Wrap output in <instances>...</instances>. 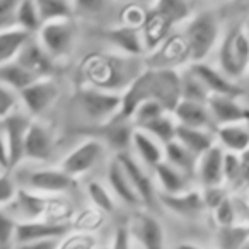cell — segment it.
Masks as SVG:
<instances>
[{
	"label": "cell",
	"instance_id": "1",
	"mask_svg": "<svg viewBox=\"0 0 249 249\" xmlns=\"http://www.w3.org/2000/svg\"><path fill=\"white\" fill-rule=\"evenodd\" d=\"M145 69L143 56L97 52L86 55L80 62L79 75L82 77L84 86L121 94Z\"/></svg>",
	"mask_w": 249,
	"mask_h": 249
},
{
	"label": "cell",
	"instance_id": "2",
	"mask_svg": "<svg viewBox=\"0 0 249 249\" xmlns=\"http://www.w3.org/2000/svg\"><path fill=\"white\" fill-rule=\"evenodd\" d=\"M7 210L18 220H52L67 222L70 217V205L56 196H46L26 188H19L14 201Z\"/></svg>",
	"mask_w": 249,
	"mask_h": 249
},
{
	"label": "cell",
	"instance_id": "3",
	"mask_svg": "<svg viewBox=\"0 0 249 249\" xmlns=\"http://www.w3.org/2000/svg\"><path fill=\"white\" fill-rule=\"evenodd\" d=\"M183 36L186 39L190 63L205 62L220 43V21L212 11H201L186 21Z\"/></svg>",
	"mask_w": 249,
	"mask_h": 249
},
{
	"label": "cell",
	"instance_id": "4",
	"mask_svg": "<svg viewBox=\"0 0 249 249\" xmlns=\"http://www.w3.org/2000/svg\"><path fill=\"white\" fill-rule=\"evenodd\" d=\"M218 69L232 80H241L249 73V36L244 24L231 28L220 38L217 50Z\"/></svg>",
	"mask_w": 249,
	"mask_h": 249
},
{
	"label": "cell",
	"instance_id": "5",
	"mask_svg": "<svg viewBox=\"0 0 249 249\" xmlns=\"http://www.w3.org/2000/svg\"><path fill=\"white\" fill-rule=\"evenodd\" d=\"M19 188H26L29 191H35L46 196H58L73 188L72 176L65 173L62 167H35L26 169L21 178L14 176Z\"/></svg>",
	"mask_w": 249,
	"mask_h": 249
},
{
	"label": "cell",
	"instance_id": "6",
	"mask_svg": "<svg viewBox=\"0 0 249 249\" xmlns=\"http://www.w3.org/2000/svg\"><path fill=\"white\" fill-rule=\"evenodd\" d=\"M35 36L56 62L67 58L72 53L75 46L77 29L72 19H56V21L43 22L41 29Z\"/></svg>",
	"mask_w": 249,
	"mask_h": 249
},
{
	"label": "cell",
	"instance_id": "7",
	"mask_svg": "<svg viewBox=\"0 0 249 249\" xmlns=\"http://www.w3.org/2000/svg\"><path fill=\"white\" fill-rule=\"evenodd\" d=\"M79 104L90 121L106 124L121 111V94L96 87L82 86L79 90Z\"/></svg>",
	"mask_w": 249,
	"mask_h": 249
},
{
	"label": "cell",
	"instance_id": "8",
	"mask_svg": "<svg viewBox=\"0 0 249 249\" xmlns=\"http://www.w3.org/2000/svg\"><path fill=\"white\" fill-rule=\"evenodd\" d=\"M114 157L120 160V164L128 174L130 181H132L133 188H135L137 195H139L140 201H142V207H145V210L150 212L156 210V207L159 205V195H157L156 190L154 174L149 173L147 167L130 152H120Z\"/></svg>",
	"mask_w": 249,
	"mask_h": 249
},
{
	"label": "cell",
	"instance_id": "9",
	"mask_svg": "<svg viewBox=\"0 0 249 249\" xmlns=\"http://www.w3.org/2000/svg\"><path fill=\"white\" fill-rule=\"evenodd\" d=\"M106 154V143L97 139H87L80 142L77 147H73L69 154L62 159L60 167L65 171L73 179L82 174L89 173L90 169L97 166L103 160Z\"/></svg>",
	"mask_w": 249,
	"mask_h": 249
},
{
	"label": "cell",
	"instance_id": "10",
	"mask_svg": "<svg viewBox=\"0 0 249 249\" xmlns=\"http://www.w3.org/2000/svg\"><path fill=\"white\" fill-rule=\"evenodd\" d=\"M60 90L53 77L38 79L28 86L24 90L19 92V103L24 107V113H28L31 118L41 116L43 113L50 109L55 104Z\"/></svg>",
	"mask_w": 249,
	"mask_h": 249
},
{
	"label": "cell",
	"instance_id": "11",
	"mask_svg": "<svg viewBox=\"0 0 249 249\" xmlns=\"http://www.w3.org/2000/svg\"><path fill=\"white\" fill-rule=\"evenodd\" d=\"M145 65L149 69H178L181 65L190 63L188 45L183 35H171L164 39L154 52L143 56Z\"/></svg>",
	"mask_w": 249,
	"mask_h": 249
},
{
	"label": "cell",
	"instance_id": "12",
	"mask_svg": "<svg viewBox=\"0 0 249 249\" xmlns=\"http://www.w3.org/2000/svg\"><path fill=\"white\" fill-rule=\"evenodd\" d=\"M128 229L142 249H166V229L150 210L137 212Z\"/></svg>",
	"mask_w": 249,
	"mask_h": 249
},
{
	"label": "cell",
	"instance_id": "13",
	"mask_svg": "<svg viewBox=\"0 0 249 249\" xmlns=\"http://www.w3.org/2000/svg\"><path fill=\"white\" fill-rule=\"evenodd\" d=\"M152 99L160 103L167 113L183 99L181 90V70L178 69H152Z\"/></svg>",
	"mask_w": 249,
	"mask_h": 249
},
{
	"label": "cell",
	"instance_id": "14",
	"mask_svg": "<svg viewBox=\"0 0 249 249\" xmlns=\"http://www.w3.org/2000/svg\"><path fill=\"white\" fill-rule=\"evenodd\" d=\"M31 121L33 118L28 113H19V111H14L11 116L0 121L5 140H7L9 156H11V171L24 160V142Z\"/></svg>",
	"mask_w": 249,
	"mask_h": 249
},
{
	"label": "cell",
	"instance_id": "15",
	"mask_svg": "<svg viewBox=\"0 0 249 249\" xmlns=\"http://www.w3.org/2000/svg\"><path fill=\"white\" fill-rule=\"evenodd\" d=\"M188 67L203 82V86L208 89L210 96H231V97L242 96V89L239 87V84L235 80L229 79L220 69H215V67L208 65L207 62L190 63Z\"/></svg>",
	"mask_w": 249,
	"mask_h": 249
},
{
	"label": "cell",
	"instance_id": "16",
	"mask_svg": "<svg viewBox=\"0 0 249 249\" xmlns=\"http://www.w3.org/2000/svg\"><path fill=\"white\" fill-rule=\"evenodd\" d=\"M67 222L52 220H19L16 229V246L33 241H46V239H60L69 234Z\"/></svg>",
	"mask_w": 249,
	"mask_h": 249
},
{
	"label": "cell",
	"instance_id": "17",
	"mask_svg": "<svg viewBox=\"0 0 249 249\" xmlns=\"http://www.w3.org/2000/svg\"><path fill=\"white\" fill-rule=\"evenodd\" d=\"M55 150V139L52 132L39 121H31L24 142V159L45 164L52 159Z\"/></svg>",
	"mask_w": 249,
	"mask_h": 249
},
{
	"label": "cell",
	"instance_id": "18",
	"mask_svg": "<svg viewBox=\"0 0 249 249\" xmlns=\"http://www.w3.org/2000/svg\"><path fill=\"white\" fill-rule=\"evenodd\" d=\"M18 60L26 70L33 73L36 79H45L52 77L55 72V60L50 56V53L41 46V43L36 39V36L26 41V45L21 48L18 55Z\"/></svg>",
	"mask_w": 249,
	"mask_h": 249
},
{
	"label": "cell",
	"instance_id": "19",
	"mask_svg": "<svg viewBox=\"0 0 249 249\" xmlns=\"http://www.w3.org/2000/svg\"><path fill=\"white\" fill-rule=\"evenodd\" d=\"M159 203L166 210H169L171 213L184 218L198 217L207 208L203 200V193L198 190H191V188L183 191V193H176V195L159 193Z\"/></svg>",
	"mask_w": 249,
	"mask_h": 249
},
{
	"label": "cell",
	"instance_id": "20",
	"mask_svg": "<svg viewBox=\"0 0 249 249\" xmlns=\"http://www.w3.org/2000/svg\"><path fill=\"white\" fill-rule=\"evenodd\" d=\"M152 99V69L147 67L126 89L121 92V111L120 116L132 120L135 109L143 101Z\"/></svg>",
	"mask_w": 249,
	"mask_h": 249
},
{
	"label": "cell",
	"instance_id": "21",
	"mask_svg": "<svg viewBox=\"0 0 249 249\" xmlns=\"http://www.w3.org/2000/svg\"><path fill=\"white\" fill-rule=\"evenodd\" d=\"M224 157L225 150L218 143L198 157L196 178L203 188L224 186Z\"/></svg>",
	"mask_w": 249,
	"mask_h": 249
},
{
	"label": "cell",
	"instance_id": "22",
	"mask_svg": "<svg viewBox=\"0 0 249 249\" xmlns=\"http://www.w3.org/2000/svg\"><path fill=\"white\" fill-rule=\"evenodd\" d=\"M106 179L111 193L114 195V198L118 201L128 205V207H142V201H140L128 174H126L124 167L121 166L116 157H113L109 160V166H107L106 171Z\"/></svg>",
	"mask_w": 249,
	"mask_h": 249
},
{
	"label": "cell",
	"instance_id": "23",
	"mask_svg": "<svg viewBox=\"0 0 249 249\" xmlns=\"http://www.w3.org/2000/svg\"><path fill=\"white\" fill-rule=\"evenodd\" d=\"M106 39L123 55L130 56H145V45H143L142 31L139 28L118 24L113 28H107L104 31Z\"/></svg>",
	"mask_w": 249,
	"mask_h": 249
},
{
	"label": "cell",
	"instance_id": "24",
	"mask_svg": "<svg viewBox=\"0 0 249 249\" xmlns=\"http://www.w3.org/2000/svg\"><path fill=\"white\" fill-rule=\"evenodd\" d=\"M207 106L210 109L212 120H213V123L217 126L231 123H242L246 120V109L248 107L242 106L237 97L210 96Z\"/></svg>",
	"mask_w": 249,
	"mask_h": 249
},
{
	"label": "cell",
	"instance_id": "25",
	"mask_svg": "<svg viewBox=\"0 0 249 249\" xmlns=\"http://www.w3.org/2000/svg\"><path fill=\"white\" fill-rule=\"evenodd\" d=\"M173 28H174V24L169 21V19L164 18L160 12H157L156 9L150 7L145 22H143V26L140 28L142 38H143V45H145V52L147 53L154 52L164 39H167L171 35H173Z\"/></svg>",
	"mask_w": 249,
	"mask_h": 249
},
{
	"label": "cell",
	"instance_id": "26",
	"mask_svg": "<svg viewBox=\"0 0 249 249\" xmlns=\"http://www.w3.org/2000/svg\"><path fill=\"white\" fill-rule=\"evenodd\" d=\"M132 149L135 152L137 159L152 171L159 162L164 160V145L157 142L152 135L142 128H135L132 135Z\"/></svg>",
	"mask_w": 249,
	"mask_h": 249
},
{
	"label": "cell",
	"instance_id": "27",
	"mask_svg": "<svg viewBox=\"0 0 249 249\" xmlns=\"http://www.w3.org/2000/svg\"><path fill=\"white\" fill-rule=\"evenodd\" d=\"M173 116L176 118L178 124L184 126H193V128H207L210 130L213 120H212L210 109L205 103H196V101L181 99L179 104L174 107Z\"/></svg>",
	"mask_w": 249,
	"mask_h": 249
},
{
	"label": "cell",
	"instance_id": "28",
	"mask_svg": "<svg viewBox=\"0 0 249 249\" xmlns=\"http://www.w3.org/2000/svg\"><path fill=\"white\" fill-rule=\"evenodd\" d=\"M215 139L225 152L244 154L249 150V126L244 121L222 124L215 128Z\"/></svg>",
	"mask_w": 249,
	"mask_h": 249
},
{
	"label": "cell",
	"instance_id": "29",
	"mask_svg": "<svg viewBox=\"0 0 249 249\" xmlns=\"http://www.w3.org/2000/svg\"><path fill=\"white\" fill-rule=\"evenodd\" d=\"M154 181L159 186L160 193L164 195H176L183 193V191L190 190V179L191 178L188 174L181 173L179 169H176L174 166H171L169 162L162 160L152 169Z\"/></svg>",
	"mask_w": 249,
	"mask_h": 249
},
{
	"label": "cell",
	"instance_id": "30",
	"mask_svg": "<svg viewBox=\"0 0 249 249\" xmlns=\"http://www.w3.org/2000/svg\"><path fill=\"white\" fill-rule=\"evenodd\" d=\"M176 140L183 143L186 149H190L191 152L198 157L217 143V139H215L213 132H210V130H207V128L184 126V124H178Z\"/></svg>",
	"mask_w": 249,
	"mask_h": 249
},
{
	"label": "cell",
	"instance_id": "31",
	"mask_svg": "<svg viewBox=\"0 0 249 249\" xmlns=\"http://www.w3.org/2000/svg\"><path fill=\"white\" fill-rule=\"evenodd\" d=\"M106 133H104V139H106L107 145L113 147L116 150V154L120 152H128V149L132 147V135H133V123L130 120H124L120 114L114 116L111 121H107L106 124Z\"/></svg>",
	"mask_w": 249,
	"mask_h": 249
},
{
	"label": "cell",
	"instance_id": "32",
	"mask_svg": "<svg viewBox=\"0 0 249 249\" xmlns=\"http://www.w3.org/2000/svg\"><path fill=\"white\" fill-rule=\"evenodd\" d=\"M164 160L179 169L181 173L188 174L190 178H196L198 156H195L190 149H186L178 140H173L164 145Z\"/></svg>",
	"mask_w": 249,
	"mask_h": 249
},
{
	"label": "cell",
	"instance_id": "33",
	"mask_svg": "<svg viewBox=\"0 0 249 249\" xmlns=\"http://www.w3.org/2000/svg\"><path fill=\"white\" fill-rule=\"evenodd\" d=\"M35 80H38L29 70H26L18 60H12L9 63L0 65V84L9 87L14 92H21L28 86H31Z\"/></svg>",
	"mask_w": 249,
	"mask_h": 249
},
{
	"label": "cell",
	"instance_id": "34",
	"mask_svg": "<svg viewBox=\"0 0 249 249\" xmlns=\"http://www.w3.org/2000/svg\"><path fill=\"white\" fill-rule=\"evenodd\" d=\"M29 38H31V35L19 28L0 31V65L18 58L21 48Z\"/></svg>",
	"mask_w": 249,
	"mask_h": 249
},
{
	"label": "cell",
	"instance_id": "35",
	"mask_svg": "<svg viewBox=\"0 0 249 249\" xmlns=\"http://www.w3.org/2000/svg\"><path fill=\"white\" fill-rule=\"evenodd\" d=\"M43 19L35 0H21L16 11V28L35 36L41 29Z\"/></svg>",
	"mask_w": 249,
	"mask_h": 249
},
{
	"label": "cell",
	"instance_id": "36",
	"mask_svg": "<svg viewBox=\"0 0 249 249\" xmlns=\"http://www.w3.org/2000/svg\"><path fill=\"white\" fill-rule=\"evenodd\" d=\"M142 130H145L149 135H152L157 142L166 145V143L176 140L178 121L173 116V113H164L159 118L152 120L150 123H147L145 126H142Z\"/></svg>",
	"mask_w": 249,
	"mask_h": 249
},
{
	"label": "cell",
	"instance_id": "37",
	"mask_svg": "<svg viewBox=\"0 0 249 249\" xmlns=\"http://www.w3.org/2000/svg\"><path fill=\"white\" fill-rule=\"evenodd\" d=\"M181 90H183V99L196 101V103H205V104L210 99L208 89L203 86V82L195 75V72L190 67L181 70Z\"/></svg>",
	"mask_w": 249,
	"mask_h": 249
},
{
	"label": "cell",
	"instance_id": "38",
	"mask_svg": "<svg viewBox=\"0 0 249 249\" xmlns=\"http://www.w3.org/2000/svg\"><path fill=\"white\" fill-rule=\"evenodd\" d=\"M43 22L56 19H72L73 4L72 0H35Z\"/></svg>",
	"mask_w": 249,
	"mask_h": 249
},
{
	"label": "cell",
	"instance_id": "39",
	"mask_svg": "<svg viewBox=\"0 0 249 249\" xmlns=\"http://www.w3.org/2000/svg\"><path fill=\"white\" fill-rule=\"evenodd\" d=\"M86 190L87 196L97 210L104 212V213H113L116 210V198L111 193L109 186H106L101 181H90V183H87Z\"/></svg>",
	"mask_w": 249,
	"mask_h": 249
},
{
	"label": "cell",
	"instance_id": "40",
	"mask_svg": "<svg viewBox=\"0 0 249 249\" xmlns=\"http://www.w3.org/2000/svg\"><path fill=\"white\" fill-rule=\"evenodd\" d=\"M152 9L160 12L174 26L181 24V22H186L191 18L190 5H188L186 0H156Z\"/></svg>",
	"mask_w": 249,
	"mask_h": 249
},
{
	"label": "cell",
	"instance_id": "41",
	"mask_svg": "<svg viewBox=\"0 0 249 249\" xmlns=\"http://www.w3.org/2000/svg\"><path fill=\"white\" fill-rule=\"evenodd\" d=\"M249 239V225L218 227L217 242L220 249H239Z\"/></svg>",
	"mask_w": 249,
	"mask_h": 249
},
{
	"label": "cell",
	"instance_id": "42",
	"mask_svg": "<svg viewBox=\"0 0 249 249\" xmlns=\"http://www.w3.org/2000/svg\"><path fill=\"white\" fill-rule=\"evenodd\" d=\"M164 113H167V111L164 109L162 104L157 103L156 99H149V101H143V103L137 107L130 121L133 123L135 128H142V126H145L147 123H150V121L159 118L160 114H164Z\"/></svg>",
	"mask_w": 249,
	"mask_h": 249
},
{
	"label": "cell",
	"instance_id": "43",
	"mask_svg": "<svg viewBox=\"0 0 249 249\" xmlns=\"http://www.w3.org/2000/svg\"><path fill=\"white\" fill-rule=\"evenodd\" d=\"M18 222L7 208H0V249H14Z\"/></svg>",
	"mask_w": 249,
	"mask_h": 249
},
{
	"label": "cell",
	"instance_id": "44",
	"mask_svg": "<svg viewBox=\"0 0 249 249\" xmlns=\"http://www.w3.org/2000/svg\"><path fill=\"white\" fill-rule=\"evenodd\" d=\"M212 212H213V218H215V222H217L218 227H232V225H239L237 208H235V201L232 196H225L224 200L220 201V205H217Z\"/></svg>",
	"mask_w": 249,
	"mask_h": 249
},
{
	"label": "cell",
	"instance_id": "45",
	"mask_svg": "<svg viewBox=\"0 0 249 249\" xmlns=\"http://www.w3.org/2000/svg\"><path fill=\"white\" fill-rule=\"evenodd\" d=\"M149 9L140 4H124L120 11V24L130 26V28H142L149 14Z\"/></svg>",
	"mask_w": 249,
	"mask_h": 249
},
{
	"label": "cell",
	"instance_id": "46",
	"mask_svg": "<svg viewBox=\"0 0 249 249\" xmlns=\"http://www.w3.org/2000/svg\"><path fill=\"white\" fill-rule=\"evenodd\" d=\"M73 4V16H82V18L92 19L99 18L101 14L107 11L111 0H72Z\"/></svg>",
	"mask_w": 249,
	"mask_h": 249
},
{
	"label": "cell",
	"instance_id": "47",
	"mask_svg": "<svg viewBox=\"0 0 249 249\" xmlns=\"http://www.w3.org/2000/svg\"><path fill=\"white\" fill-rule=\"evenodd\" d=\"M19 184L11 171H0V208H7L14 201Z\"/></svg>",
	"mask_w": 249,
	"mask_h": 249
},
{
	"label": "cell",
	"instance_id": "48",
	"mask_svg": "<svg viewBox=\"0 0 249 249\" xmlns=\"http://www.w3.org/2000/svg\"><path fill=\"white\" fill-rule=\"evenodd\" d=\"M224 181L229 184L242 183V162L241 154L225 152L224 157Z\"/></svg>",
	"mask_w": 249,
	"mask_h": 249
},
{
	"label": "cell",
	"instance_id": "49",
	"mask_svg": "<svg viewBox=\"0 0 249 249\" xmlns=\"http://www.w3.org/2000/svg\"><path fill=\"white\" fill-rule=\"evenodd\" d=\"M19 106V94L0 84V121L11 116Z\"/></svg>",
	"mask_w": 249,
	"mask_h": 249
},
{
	"label": "cell",
	"instance_id": "50",
	"mask_svg": "<svg viewBox=\"0 0 249 249\" xmlns=\"http://www.w3.org/2000/svg\"><path fill=\"white\" fill-rule=\"evenodd\" d=\"M21 0H0V31L16 28V11Z\"/></svg>",
	"mask_w": 249,
	"mask_h": 249
},
{
	"label": "cell",
	"instance_id": "51",
	"mask_svg": "<svg viewBox=\"0 0 249 249\" xmlns=\"http://www.w3.org/2000/svg\"><path fill=\"white\" fill-rule=\"evenodd\" d=\"M111 249H132V234H130L128 225L116 227L113 242H111Z\"/></svg>",
	"mask_w": 249,
	"mask_h": 249
},
{
	"label": "cell",
	"instance_id": "52",
	"mask_svg": "<svg viewBox=\"0 0 249 249\" xmlns=\"http://www.w3.org/2000/svg\"><path fill=\"white\" fill-rule=\"evenodd\" d=\"M203 200H205V205H207V208H210V210H213L217 205H220V201L224 200L225 196H229L227 193H225L224 186H210V188H203Z\"/></svg>",
	"mask_w": 249,
	"mask_h": 249
},
{
	"label": "cell",
	"instance_id": "53",
	"mask_svg": "<svg viewBox=\"0 0 249 249\" xmlns=\"http://www.w3.org/2000/svg\"><path fill=\"white\" fill-rule=\"evenodd\" d=\"M0 171H11V156L2 126H0Z\"/></svg>",
	"mask_w": 249,
	"mask_h": 249
},
{
	"label": "cell",
	"instance_id": "54",
	"mask_svg": "<svg viewBox=\"0 0 249 249\" xmlns=\"http://www.w3.org/2000/svg\"><path fill=\"white\" fill-rule=\"evenodd\" d=\"M14 249H58V239H46V241H33L26 244H18Z\"/></svg>",
	"mask_w": 249,
	"mask_h": 249
},
{
	"label": "cell",
	"instance_id": "55",
	"mask_svg": "<svg viewBox=\"0 0 249 249\" xmlns=\"http://www.w3.org/2000/svg\"><path fill=\"white\" fill-rule=\"evenodd\" d=\"M123 2L124 4H140V5H145V7H152L156 0H123Z\"/></svg>",
	"mask_w": 249,
	"mask_h": 249
},
{
	"label": "cell",
	"instance_id": "56",
	"mask_svg": "<svg viewBox=\"0 0 249 249\" xmlns=\"http://www.w3.org/2000/svg\"><path fill=\"white\" fill-rule=\"evenodd\" d=\"M176 249H205V248H201V246H198V244H193V242H181V244H178Z\"/></svg>",
	"mask_w": 249,
	"mask_h": 249
},
{
	"label": "cell",
	"instance_id": "57",
	"mask_svg": "<svg viewBox=\"0 0 249 249\" xmlns=\"http://www.w3.org/2000/svg\"><path fill=\"white\" fill-rule=\"evenodd\" d=\"M244 123L249 126V107H248V109H246V120H244Z\"/></svg>",
	"mask_w": 249,
	"mask_h": 249
},
{
	"label": "cell",
	"instance_id": "58",
	"mask_svg": "<svg viewBox=\"0 0 249 249\" xmlns=\"http://www.w3.org/2000/svg\"><path fill=\"white\" fill-rule=\"evenodd\" d=\"M239 249H249V239H248V241H246L244 244H242V246H241V248H239Z\"/></svg>",
	"mask_w": 249,
	"mask_h": 249
},
{
	"label": "cell",
	"instance_id": "59",
	"mask_svg": "<svg viewBox=\"0 0 249 249\" xmlns=\"http://www.w3.org/2000/svg\"><path fill=\"white\" fill-rule=\"evenodd\" d=\"M244 29H246V33H248V36H249V19L244 22Z\"/></svg>",
	"mask_w": 249,
	"mask_h": 249
}]
</instances>
